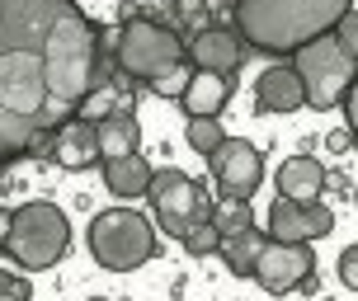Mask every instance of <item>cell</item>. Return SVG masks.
Wrapping results in <instances>:
<instances>
[{
  "instance_id": "1",
  "label": "cell",
  "mask_w": 358,
  "mask_h": 301,
  "mask_svg": "<svg viewBox=\"0 0 358 301\" xmlns=\"http://www.w3.org/2000/svg\"><path fill=\"white\" fill-rule=\"evenodd\" d=\"M99 80V24L76 0H0V165L76 118Z\"/></svg>"
},
{
  "instance_id": "2",
  "label": "cell",
  "mask_w": 358,
  "mask_h": 301,
  "mask_svg": "<svg viewBox=\"0 0 358 301\" xmlns=\"http://www.w3.org/2000/svg\"><path fill=\"white\" fill-rule=\"evenodd\" d=\"M349 0H236V34L250 52L292 57L311 38L335 34Z\"/></svg>"
},
{
  "instance_id": "3",
  "label": "cell",
  "mask_w": 358,
  "mask_h": 301,
  "mask_svg": "<svg viewBox=\"0 0 358 301\" xmlns=\"http://www.w3.org/2000/svg\"><path fill=\"white\" fill-rule=\"evenodd\" d=\"M66 249H71V221H66V212H62L57 203L34 198V203H19L15 212H10L5 254H10L19 268L43 273V268L62 264Z\"/></svg>"
},
{
  "instance_id": "4",
  "label": "cell",
  "mask_w": 358,
  "mask_h": 301,
  "mask_svg": "<svg viewBox=\"0 0 358 301\" xmlns=\"http://www.w3.org/2000/svg\"><path fill=\"white\" fill-rule=\"evenodd\" d=\"M90 254L108 273H132L156 254V226L132 207H108L90 221Z\"/></svg>"
},
{
  "instance_id": "5",
  "label": "cell",
  "mask_w": 358,
  "mask_h": 301,
  "mask_svg": "<svg viewBox=\"0 0 358 301\" xmlns=\"http://www.w3.org/2000/svg\"><path fill=\"white\" fill-rule=\"evenodd\" d=\"M146 203H151V221L161 226V235H175V240H184L194 226H203L213 216L208 189L198 179H189L184 170H151Z\"/></svg>"
},
{
  "instance_id": "6",
  "label": "cell",
  "mask_w": 358,
  "mask_h": 301,
  "mask_svg": "<svg viewBox=\"0 0 358 301\" xmlns=\"http://www.w3.org/2000/svg\"><path fill=\"white\" fill-rule=\"evenodd\" d=\"M113 57H118V71L132 75V80H151L156 71L184 61V43L170 24L161 19H123L118 24V38H113Z\"/></svg>"
},
{
  "instance_id": "7",
  "label": "cell",
  "mask_w": 358,
  "mask_h": 301,
  "mask_svg": "<svg viewBox=\"0 0 358 301\" xmlns=\"http://www.w3.org/2000/svg\"><path fill=\"white\" fill-rule=\"evenodd\" d=\"M292 71L302 80V99L311 108L344 104V94H349V85H354V75H358L349 52L335 43V34L311 38L306 47H297V52H292Z\"/></svg>"
},
{
  "instance_id": "8",
  "label": "cell",
  "mask_w": 358,
  "mask_h": 301,
  "mask_svg": "<svg viewBox=\"0 0 358 301\" xmlns=\"http://www.w3.org/2000/svg\"><path fill=\"white\" fill-rule=\"evenodd\" d=\"M255 283L283 297V292H316V259H311V245H278V240H264L259 259H255Z\"/></svg>"
},
{
  "instance_id": "9",
  "label": "cell",
  "mask_w": 358,
  "mask_h": 301,
  "mask_svg": "<svg viewBox=\"0 0 358 301\" xmlns=\"http://www.w3.org/2000/svg\"><path fill=\"white\" fill-rule=\"evenodd\" d=\"M330 230H335V212L325 207L321 198H316V203L273 198L264 235H268V240H278V245H311V240H325Z\"/></svg>"
},
{
  "instance_id": "10",
  "label": "cell",
  "mask_w": 358,
  "mask_h": 301,
  "mask_svg": "<svg viewBox=\"0 0 358 301\" xmlns=\"http://www.w3.org/2000/svg\"><path fill=\"white\" fill-rule=\"evenodd\" d=\"M208 160H213V179L222 184L227 198H250L259 189V179H264V156L245 137H227Z\"/></svg>"
},
{
  "instance_id": "11",
  "label": "cell",
  "mask_w": 358,
  "mask_h": 301,
  "mask_svg": "<svg viewBox=\"0 0 358 301\" xmlns=\"http://www.w3.org/2000/svg\"><path fill=\"white\" fill-rule=\"evenodd\" d=\"M245 43H241V34L236 29H203V34L189 38V47H184V57H189V66L194 71H217V75H231L241 61H245Z\"/></svg>"
},
{
  "instance_id": "12",
  "label": "cell",
  "mask_w": 358,
  "mask_h": 301,
  "mask_svg": "<svg viewBox=\"0 0 358 301\" xmlns=\"http://www.w3.org/2000/svg\"><path fill=\"white\" fill-rule=\"evenodd\" d=\"M52 160L62 170H90L99 165V142H94V123L85 118H66L52 132Z\"/></svg>"
},
{
  "instance_id": "13",
  "label": "cell",
  "mask_w": 358,
  "mask_h": 301,
  "mask_svg": "<svg viewBox=\"0 0 358 301\" xmlns=\"http://www.w3.org/2000/svg\"><path fill=\"white\" fill-rule=\"evenodd\" d=\"M94 142H99V160L142 151V123H137L132 104H118L113 113H104V118L94 123Z\"/></svg>"
},
{
  "instance_id": "14",
  "label": "cell",
  "mask_w": 358,
  "mask_h": 301,
  "mask_svg": "<svg viewBox=\"0 0 358 301\" xmlns=\"http://www.w3.org/2000/svg\"><path fill=\"white\" fill-rule=\"evenodd\" d=\"M302 80L292 66H268L259 80H255V113H292L302 108Z\"/></svg>"
},
{
  "instance_id": "15",
  "label": "cell",
  "mask_w": 358,
  "mask_h": 301,
  "mask_svg": "<svg viewBox=\"0 0 358 301\" xmlns=\"http://www.w3.org/2000/svg\"><path fill=\"white\" fill-rule=\"evenodd\" d=\"M231 99V75H217V71H194L189 85L179 94V104L189 118H217Z\"/></svg>"
},
{
  "instance_id": "16",
  "label": "cell",
  "mask_w": 358,
  "mask_h": 301,
  "mask_svg": "<svg viewBox=\"0 0 358 301\" xmlns=\"http://www.w3.org/2000/svg\"><path fill=\"white\" fill-rule=\"evenodd\" d=\"M325 189V165L316 156H287L278 165V198L292 203H316Z\"/></svg>"
},
{
  "instance_id": "17",
  "label": "cell",
  "mask_w": 358,
  "mask_h": 301,
  "mask_svg": "<svg viewBox=\"0 0 358 301\" xmlns=\"http://www.w3.org/2000/svg\"><path fill=\"white\" fill-rule=\"evenodd\" d=\"M99 170H104V189H108V193H118V198H142L146 184H151V165H146L142 151L99 160Z\"/></svg>"
},
{
  "instance_id": "18",
  "label": "cell",
  "mask_w": 358,
  "mask_h": 301,
  "mask_svg": "<svg viewBox=\"0 0 358 301\" xmlns=\"http://www.w3.org/2000/svg\"><path fill=\"white\" fill-rule=\"evenodd\" d=\"M264 240H268V235L259 226L241 230V235H231V240H222V245H217V249H222V264L231 268L236 278H250L255 259H259V249H264Z\"/></svg>"
},
{
  "instance_id": "19",
  "label": "cell",
  "mask_w": 358,
  "mask_h": 301,
  "mask_svg": "<svg viewBox=\"0 0 358 301\" xmlns=\"http://www.w3.org/2000/svg\"><path fill=\"white\" fill-rule=\"evenodd\" d=\"M217 226V235L222 240H231V235H241V230L255 226V212H250V198H222V203H213V216H208Z\"/></svg>"
},
{
  "instance_id": "20",
  "label": "cell",
  "mask_w": 358,
  "mask_h": 301,
  "mask_svg": "<svg viewBox=\"0 0 358 301\" xmlns=\"http://www.w3.org/2000/svg\"><path fill=\"white\" fill-rule=\"evenodd\" d=\"M118 104H123V99H118V85H113L108 75H99V80L90 85V94L80 99L76 118H85V123H99V118H104V113H113Z\"/></svg>"
},
{
  "instance_id": "21",
  "label": "cell",
  "mask_w": 358,
  "mask_h": 301,
  "mask_svg": "<svg viewBox=\"0 0 358 301\" xmlns=\"http://www.w3.org/2000/svg\"><path fill=\"white\" fill-rule=\"evenodd\" d=\"M184 137H189V146H194L198 156H213L217 146L227 142V132L217 127V118H189V127H184Z\"/></svg>"
},
{
  "instance_id": "22",
  "label": "cell",
  "mask_w": 358,
  "mask_h": 301,
  "mask_svg": "<svg viewBox=\"0 0 358 301\" xmlns=\"http://www.w3.org/2000/svg\"><path fill=\"white\" fill-rule=\"evenodd\" d=\"M189 75H194V66H189V61H175V66L156 71L146 85H151V94H161V99H179V94H184V85H189Z\"/></svg>"
},
{
  "instance_id": "23",
  "label": "cell",
  "mask_w": 358,
  "mask_h": 301,
  "mask_svg": "<svg viewBox=\"0 0 358 301\" xmlns=\"http://www.w3.org/2000/svg\"><path fill=\"white\" fill-rule=\"evenodd\" d=\"M222 245V235H217L213 221H203V226H194L189 235H184V249L194 254V259H203V254H213V249Z\"/></svg>"
},
{
  "instance_id": "24",
  "label": "cell",
  "mask_w": 358,
  "mask_h": 301,
  "mask_svg": "<svg viewBox=\"0 0 358 301\" xmlns=\"http://www.w3.org/2000/svg\"><path fill=\"white\" fill-rule=\"evenodd\" d=\"M335 43L349 52V61H358V10H349V15L335 24Z\"/></svg>"
},
{
  "instance_id": "25",
  "label": "cell",
  "mask_w": 358,
  "mask_h": 301,
  "mask_svg": "<svg viewBox=\"0 0 358 301\" xmlns=\"http://www.w3.org/2000/svg\"><path fill=\"white\" fill-rule=\"evenodd\" d=\"M0 301H34V287L24 283L19 273H10V268H0Z\"/></svg>"
},
{
  "instance_id": "26",
  "label": "cell",
  "mask_w": 358,
  "mask_h": 301,
  "mask_svg": "<svg viewBox=\"0 0 358 301\" xmlns=\"http://www.w3.org/2000/svg\"><path fill=\"white\" fill-rule=\"evenodd\" d=\"M340 283L349 287V292H358V245H349L340 254Z\"/></svg>"
},
{
  "instance_id": "27",
  "label": "cell",
  "mask_w": 358,
  "mask_h": 301,
  "mask_svg": "<svg viewBox=\"0 0 358 301\" xmlns=\"http://www.w3.org/2000/svg\"><path fill=\"white\" fill-rule=\"evenodd\" d=\"M203 5H208V0H170V19H175V24H194V19L203 15Z\"/></svg>"
},
{
  "instance_id": "28",
  "label": "cell",
  "mask_w": 358,
  "mask_h": 301,
  "mask_svg": "<svg viewBox=\"0 0 358 301\" xmlns=\"http://www.w3.org/2000/svg\"><path fill=\"white\" fill-rule=\"evenodd\" d=\"M344 108H349V137L358 146V75H354V85H349V94H344Z\"/></svg>"
},
{
  "instance_id": "29",
  "label": "cell",
  "mask_w": 358,
  "mask_h": 301,
  "mask_svg": "<svg viewBox=\"0 0 358 301\" xmlns=\"http://www.w3.org/2000/svg\"><path fill=\"white\" fill-rule=\"evenodd\" d=\"M325 146H330L335 156H344V151L354 146V137H349V127H335V132H325Z\"/></svg>"
},
{
  "instance_id": "30",
  "label": "cell",
  "mask_w": 358,
  "mask_h": 301,
  "mask_svg": "<svg viewBox=\"0 0 358 301\" xmlns=\"http://www.w3.org/2000/svg\"><path fill=\"white\" fill-rule=\"evenodd\" d=\"M5 235H10V212L0 207V254H5Z\"/></svg>"
},
{
  "instance_id": "31",
  "label": "cell",
  "mask_w": 358,
  "mask_h": 301,
  "mask_svg": "<svg viewBox=\"0 0 358 301\" xmlns=\"http://www.w3.org/2000/svg\"><path fill=\"white\" fill-rule=\"evenodd\" d=\"M354 203H358V184H354Z\"/></svg>"
}]
</instances>
